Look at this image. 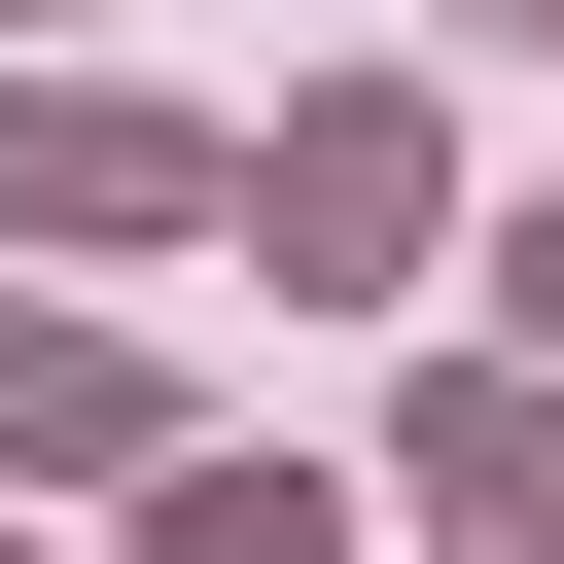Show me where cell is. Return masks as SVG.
Masks as SVG:
<instances>
[{
    "label": "cell",
    "mask_w": 564,
    "mask_h": 564,
    "mask_svg": "<svg viewBox=\"0 0 564 564\" xmlns=\"http://www.w3.org/2000/svg\"><path fill=\"white\" fill-rule=\"evenodd\" d=\"M458 35H564V0H458Z\"/></svg>",
    "instance_id": "cell-7"
},
{
    "label": "cell",
    "mask_w": 564,
    "mask_h": 564,
    "mask_svg": "<svg viewBox=\"0 0 564 564\" xmlns=\"http://www.w3.org/2000/svg\"><path fill=\"white\" fill-rule=\"evenodd\" d=\"M141 458H176V388L106 317H0V494H141Z\"/></svg>",
    "instance_id": "cell-4"
},
{
    "label": "cell",
    "mask_w": 564,
    "mask_h": 564,
    "mask_svg": "<svg viewBox=\"0 0 564 564\" xmlns=\"http://www.w3.org/2000/svg\"><path fill=\"white\" fill-rule=\"evenodd\" d=\"M494 352H529V388H564V176H529V212H494Z\"/></svg>",
    "instance_id": "cell-6"
},
{
    "label": "cell",
    "mask_w": 564,
    "mask_h": 564,
    "mask_svg": "<svg viewBox=\"0 0 564 564\" xmlns=\"http://www.w3.org/2000/svg\"><path fill=\"white\" fill-rule=\"evenodd\" d=\"M388 529H458V564H564V388H529V352H458V388L388 423Z\"/></svg>",
    "instance_id": "cell-3"
},
{
    "label": "cell",
    "mask_w": 564,
    "mask_h": 564,
    "mask_svg": "<svg viewBox=\"0 0 564 564\" xmlns=\"http://www.w3.org/2000/svg\"><path fill=\"white\" fill-rule=\"evenodd\" d=\"M0 247H212V106H141V70H0Z\"/></svg>",
    "instance_id": "cell-2"
},
{
    "label": "cell",
    "mask_w": 564,
    "mask_h": 564,
    "mask_svg": "<svg viewBox=\"0 0 564 564\" xmlns=\"http://www.w3.org/2000/svg\"><path fill=\"white\" fill-rule=\"evenodd\" d=\"M141 564H352V458H212V423H176V458H141Z\"/></svg>",
    "instance_id": "cell-5"
},
{
    "label": "cell",
    "mask_w": 564,
    "mask_h": 564,
    "mask_svg": "<svg viewBox=\"0 0 564 564\" xmlns=\"http://www.w3.org/2000/svg\"><path fill=\"white\" fill-rule=\"evenodd\" d=\"M212 247H282V282H423V247H458V141H423V70H317L282 141H212Z\"/></svg>",
    "instance_id": "cell-1"
}]
</instances>
